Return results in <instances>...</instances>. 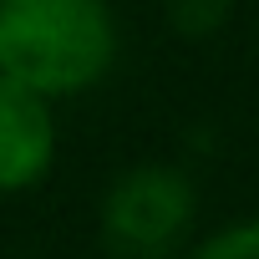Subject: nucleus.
I'll return each mask as SVG.
<instances>
[{
    "mask_svg": "<svg viewBox=\"0 0 259 259\" xmlns=\"http://www.w3.org/2000/svg\"><path fill=\"white\" fill-rule=\"evenodd\" d=\"M117 61L107 0H0V71L46 102L92 92Z\"/></svg>",
    "mask_w": 259,
    "mask_h": 259,
    "instance_id": "f257e3e1",
    "label": "nucleus"
},
{
    "mask_svg": "<svg viewBox=\"0 0 259 259\" xmlns=\"http://www.w3.org/2000/svg\"><path fill=\"white\" fill-rule=\"evenodd\" d=\"M198 219V188L183 168L138 163L107 183L97 229L112 259H168Z\"/></svg>",
    "mask_w": 259,
    "mask_h": 259,
    "instance_id": "f03ea898",
    "label": "nucleus"
},
{
    "mask_svg": "<svg viewBox=\"0 0 259 259\" xmlns=\"http://www.w3.org/2000/svg\"><path fill=\"white\" fill-rule=\"evenodd\" d=\"M56 163V112L41 92L0 71V198L31 193Z\"/></svg>",
    "mask_w": 259,
    "mask_h": 259,
    "instance_id": "7ed1b4c3",
    "label": "nucleus"
},
{
    "mask_svg": "<svg viewBox=\"0 0 259 259\" xmlns=\"http://www.w3.org/2000/svg\"><path fill=\"white\" fill-rule=\"evenodd\" d=\"M188 259H259V213L254 219H234V224L203 234Z\"/></svg>",
    "mask_w": 259,
    "mask_h": 259,
    "instance_id": "20e7f679",
    "label": "nucleus"
},
{
    "mask_svg": "<svg viewBox=\"0 0 259 259\" xmlns=\"http://www.w3.org/2000/svg\"><path fill=\"white\" fill-rule=\"evenodd\" d=\"M229 16H234V0H168V21L188 41H208L213 31H224Z\"/></svg>",
    "mask_w": 259,
    "mask_h": 259,
    "instance_id": "39448f33",
    "label": "nucleus"
}]
</instances>
